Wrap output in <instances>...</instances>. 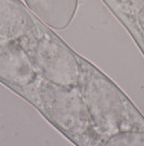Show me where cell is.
<instances>
[{
	"label": "cell",
	"mask_w": 144,
	"mask_h": 146,
	"mask_svg": "<svg viewBox=\"0 0 144 146\" xmlns=\"http://www.w3.org/2000/svg\"><path fill=\"white\" fill-rule=\"evenodd\" d=\"M34 58L41 72L60 85H71L78 79V67L73 56L49 38L37 39L34 44Z\"/></svg>",
	"instance_id": "cell-1"
},
{
	"label": "cell",
	"mask_w": 144,
	"mask_h": 146,
	"mask_svg": "<svg viewBox=\"0 0 144 146\" xmlns=\"http://www.w3.org/2000/svg\"><path fill=\"white\" fill-rule=\"evenodd\" d=\"M28 56L10 39L0 37V76L16 83H28L34 78Z\"/></svg>",
	"instance_id": "cell-2"
},
{
	"label": "cell",
	"mask_w": 144,
	"mask_h": 146,
	"mask_svg": "<svg viewBox=\"0 0 144 146\" xmlns=\"http://www.w3.org/2000/svg\"><path fill=\"white\" fill-rule=\"evenodd\" d=\"M31 27L24 8L15 0H0V37L12 39L23 36Z\"/></svg>",
	"instance_id": "cell-3"
},
{
	"label": "cell",
	"mask_w": 144,
	"mask_h": 146,
	"mask_svg": "<svg viewBox=\"0 0 144 146\" xmlns=\"http://www.w3.org/2000/svg\"><path fill=\"white\" fill-rule=\"evenodd\" d=\"M142 1H144V0H142Z\"/></svg>",
	"instance_id": "cell-5"
},
{
	"label": "cell",
	"mask_w": 144,
	"mask_h": 146,
	"mask_svg": "<svg viewBox=\"0 0 144 146\" xmlns=\"http://www.w3.org/2000/svg\"><path fill=\"white\" fill-rule=\"evenodd\" d=\"M137 21H138L139 26L141 27V30L143 31L144 33V6L139 9L138 13H137Z\"/></svg>",
	"instance_id": "cell-4"
}]
</instances>
